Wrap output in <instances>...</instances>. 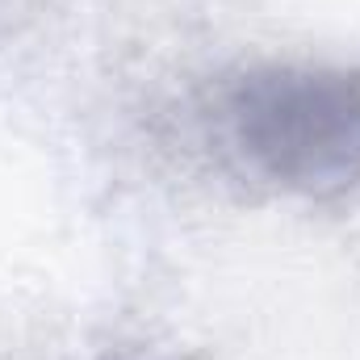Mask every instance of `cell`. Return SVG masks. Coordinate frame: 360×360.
Returning a JSON list of instances; mask_svg holds the SVG:
<instances>
[{"label": "cell", "mask_w": 360, "mask_h": 360, "mask_svg": "<svg viewBox=\"0 0 360 360\" xmlns=\"http://www.w3.org/2000/svg\"><path fill=\"white\" fill-rule=\"evenodd\" d=\"M243 164L293 193H340L360 180V72H252L226 101Z\"/></svg>", "instance_id": "1"}]
</instances>
